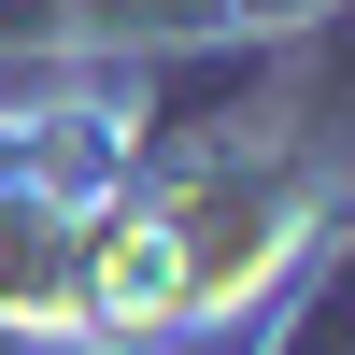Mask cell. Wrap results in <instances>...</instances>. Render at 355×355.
Masks as SVG:
<instances>
[{
	"instance_id": "6da1fadb",
	"label": "cell",
	"mask_w": 355,
	"mask_h": 355,
	"mask_svg": "<svg viewBox=\"0 0 355 355\" xmlns=\"http://www.w3.org/2000/svg\"><path fill=\"white\" fill-rule=\"evenodd\" d=\"M157 227H171V313H185V327H214V313H242L270 270H299L313 199L284 185V171L214 157V171H171V185H157Z\"/></svg>"
},
{
	"instance_id": "7a4b0ae2",
	"label": "cell",
	"mask_w": 355,
	"mask_h": 355,
	"mask_svg": "<svg viewBox=\"0 0 355 355\" xmlns=\"http://www.w3.org/2000/svg\"><path fill=\"white\" fill-rule=\"evenodd\" d=\"M0 327H28V341H100V327H85V214L0 199Z\"/></svg>"
},
{
	"instance_id": "3957f363",
	"label": "cell",
	"mask_w": 355,
	"mask_h": 355,
	"mask_svg": "<svg viewBox=\"0 0 355 355\" xmlns=\"http://www.w3.org/2000/svg\"><path fill=\"white\" fill-rule=\"evenodd\" d=\"M284 355H327V313H299V341H284Z\"/></svg>"
}]
</instances>
